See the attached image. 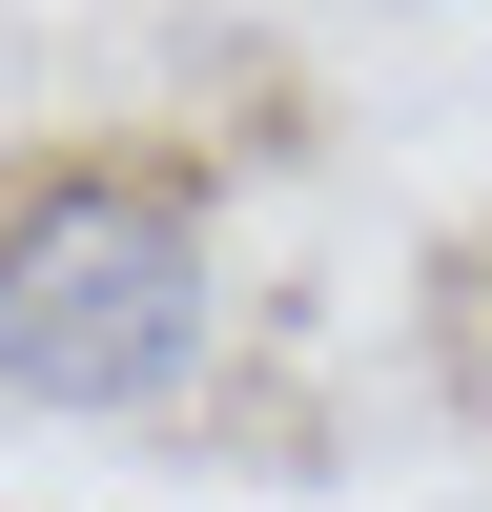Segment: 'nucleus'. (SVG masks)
Returning a JSON list of instances; mask_svg holds the SVG:
<instances>
[{
  "instance_id": "nucleus-1",
  "label": "nucleus",
  "mask_w": 492,
  "mask_h": 512,
  "mask_svg": "<svg viewBox=\"0 0 492 512\" xmlns=\"http://www.w3.org/2000/svg\"><path fill=\"white\" fill-rule=\"evenodd\" d=\"M205 369V226L144 164L0 185V390L41 410H164Z\"/></svg>"
}]
</instances>
